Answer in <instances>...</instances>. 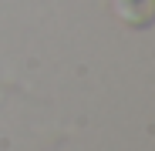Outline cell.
Returning a JSON list of instances; mask_svg holds the SVG:
<instances>
[{
	"mask_svg": "<svg viewBox=\"0 0 155 151\" xmlns=\"http://www.w3.org/2000/svg\"><path fill=\"white\" fill-rule=\"evenodd\" d=\"M115 17L125 24V27L145 30L155 24V0H111Z\"/></svg>",
	"mask_w": 155,
	"mask_h": 151,
	"instance_id": "obj_1",
	"label": "cell"
}]
</instances>
